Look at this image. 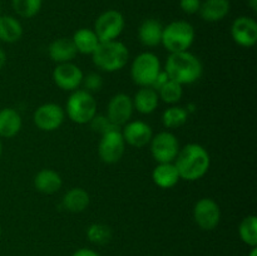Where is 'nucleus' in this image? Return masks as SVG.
I'll list each match as a JSON object with an SVG mask.
<instances>
[{"mask_svg":"<svg viewBox=\"0 0 257 256\" xmlns=\"http://www.w3.org/2000/svg\"><path fill=\"white\" fill-rule=\"evenodd\" d=\"M89 124H90V128H92L93 132L99 133L100 136L104 135V133L108 132V131L113 130V128H118V127H115V125L113 124L109 119H108L107 115L98 114V113L92 118V120L89 122Z\"/></svg>","mask_w":257,"mask_h":256,"instance_id":"obj_31","label":"nucleus"},{"mask_svg":"<svg viewBox=\"0 0 257 256\" xmlns=\"http://www.w3.org/2000/svg\"><path fill=\"white\" fill-rule=\"evenodd\" d=\"M188 112L180 105H171L162 113V124L170 130H176L185 125L188 120Z\"/></svg>","mask_w":257,"mask_h":256,"instance_id":"obj_26","label":"nucleus"},{"mask_svg":"<svg viewBox=\"0 0 257 256\" xmlns=\"http://www.w3.org/2000/svg\"><path fill=\"white\" fill-rule=\"evenodd\" d=\"M168 79H170V78H168L167 73H166L165 70H161L160 74L157 75V78L153 80V83H152V85H151V87H152L155 90H158L161 87H162L163 84H165L166 82H167Z\"/></svg>","mask_w":257,"mask_h":256,"instance_id":"obj_34","label":"nucleus"},{"mask_svg":"<svg viewBox=\"0 0 257 256\" xmlns=\"http://www.w3.org/2000/svg\"><path fill=\"white\" fill-rule=\"evenodd\" d=\"M160 100L167 103V104H176L182 99L183 95V88L180 83L175 82L172 79H168L160 89L157 90Z\"/></svg>","mask_w":257,"mask_h":256,"instance_id":"obj_28","label":"nucleus"},{"mask_svg":"<svg viewBox=\"0 0 257 256\" xmlns=\"http://www.w3.org/2000/svg\"><path fill=\"white\" fill-rule=\"evenodd\" d=\"M162 70L161 60L155 53L143 52L133 59L131 64V78L140 87H151L153 80Z\"/></svg>","mask_w":257,"mask_h":256,"instance_id":"obj_6","label":"nucleus"},{"mask_svg":"<svg viewBox=\"0 0 257 256\" xmlns=\"http://www.w3.org/2000/svg\"><path fill=\"white\" fill-rule=\"evenodd\" d=\"M90 203V196L84 188L73 187L65 192L62 198V206L64 210L72 213H80L88 208Z\"/></svg>","mask_w":257,"mask_h":256,"instance_id":"obj_22","label":"nucleus"},{"mask_svg":"<svg viewBox=\"0 0 257 256\" xmlns=\"http://www.w3.org/2000/svg\"><path fill=\"white\" fill-rule=\"evenodd\" d=\"M43 0H12V7L17 15L30 19L40 12Z\"/></svg>","mask_w":257,"mask_h":256,"instance_id":"obj_29","label":"nucleus"},{"mask_svg":"<svg viewBox=\"0 0 257 256\" xmlns=\"http://www.w3.org/2000/svg\"><path fill=\"white\" fill-rule=\"evenodd\" d=\"M120 132L125 145L135 148H145L153 137L152 127L143 120H130L120 128Z\"/></svg>","mask_w":257,"mask_h":256,"instance_id":"obj_15","label":"nucleus"},{"mask_svg":"<svg viewBox=\"0 0 257 256\" xmlns=\"http://www.w3.org/2000/svg\"><path fill=\"white\" fill-rule=\"evenodd\" d=\"M248 5H250V8L253 10V12H256V10H257V0H248Z\"/></svg>","mask_w":257,"mask_h":256,"instance_id":"obj_37","label":"nucleus"},{"mask_svg":"<svg viewBox=\"0 0 257 256\" xmlns=\"http://www.w3.org/2000/svg\"><path fill=\"white\" fill-rule=\"evenodd\" d=\"M196 32L192 24L186 20H175L163 27L161 44L170 53L186 52L195 42Z\"/></svg>","mask_w":257,"mask_h":256,"instance_id":"obj_4","label":"nucleus"},{"mask_svg":"<svg viewBox=\"0 0 257 256\" xmlns=\"http://www.w3.org/2000/svg\"><path fill=\"white\" fill-rule=\"evenodd\" d=\"M175 166L181 180L195 182L208 172L211 166L210 153L198 143H188L180 148Z\"/></svg>","mask_w":257,"mask_h":256,"instance_id":"obj_1","label":"nucleus"},{"mask_svg":"<svg viewBox=\"0 0 257 256\" xmlns=\"http://www.w3.org/2000/svg\"><path fill=\"white\" fill-rule=\"evenodd\" d=\"M93 64L98 69L107 73L122 70L130 60V50L124 43L119 40L100 42L92 54Z\"/></svg>","mask_w":257,"mask_h":256,"instance_id":"obj_3","label":"nucleus"},{"mask_svg":"<svg viewBox=\"0 0 257 256\" xmlns=\"http://www.w3.org/2000/svg\"><path fill=\"white\" fill-rule=\"evenodd\" d=\"M7 62H8L7 53H5L4 49H2V48H0V69H3V68L5 67Z\"/></svg>","mask_w":257,"mask_h":256,"instance_id":"obj_36","label":"nucleus"},{"mask_svg":"<svg viewBox=\"0 0 257 256\" xmlns=\"http://www.w3.org/2000/svg\"><path fill=\"white\" fill-rule=\"evenodd\" d=\"M124 27L125 19L122 13L110 9L102 13L95 19L93 30L100 42H110V40H117V38L124 30Z\"/></svg>","mask_w":257,"mask_h":256,"instance_id":"obj_7","label":"nucleus"},{"mask_svg":"<svg viewBox=\"0 0 257 256\" xmlns=\"http://www.w3.org/2000/svg\"><path fill=\"white\" fill-rule=\"evenodd\" d=\"M152 180L160 188H172L180 182V175L175 163H158L152 171Z\"/></svg>","mask_w":257,"mask_h":256,"instance_id":"obj_23","label":"nucleus"},{"mask_svg":"<svg viewBox=\"0 0 257 256\" xmlns=\"http://www.w3.org/2000/svg\"><path fill=\"white\" fill-rule=\"evenodd\" d=\"M23 25L12 15H0V42L13 44L22 39Z\"/></svg>","mask_w":257,"mask_h":256,"instance_id":"obj_24","label":"nucleus"},{"mask_svg":"<svg viewBox=\"0 0 257 256\" xmlns=\"http://www.w3.org/2000/svg\"><path fill=\"white\" fill-rule=\"evenodd\" d=\"M72 256H99V253H97L94 250H92V248L82 247L79 248V250L75 251Z\"/></svg>","mask_w":257,"mask_h":256,"instance_id":"obj_35","label":"nucleus"},{"mask_svg":"<svg viewBox=\"0 0 257 256\" xmlns=\"http://www.w3.org/2000/svg\"><path fill=\"white\" fill-rule=\"evenodd\" d=\"M151 155L158 163L175 162L176 157L180 151V143L177 137L172 132L162 131V132L153 135L150 142Z\"/></svg>","mask_w":257,"mask_h":256,"instance_id":"obj_9","label":"nucleus"},{"mask_svg":"<svg viewBox=\"0 0 257 256\" xmlns=\"http://www.w3.org/2000/svg\"><path fill=\"white\" fill-rule=\"evenodd\" d=\"M248 256H257V248L251 247V251H250V253H248Z\"/></svg>","mask_w":257,"mask_h":256,"instance_id":"obj_38","label":"nucleus"},{"mask_svg":"<svg viewBox=\"0 0 257 256\" xmlns=\"http://www.w3.org/2000/svg\"><path fill=\"white\" fill-rule=\"evenodd\" d=\"M33 183L38 192L44 193V195H53L62 188L63 180L62 176L57 171L50 170V168H43L34 176Z\"/></svg>","mask_w":257,"mask_h":256,"instance_id":"obj_18","label":"nucleus"},{"mask_svg":"<svg viewBox=\"0 0 257 256\" xmlns=\"http://www.w3.org/2000/svg\"><path fill=\"white\" fill-rule=\"evenodd\" d=\"M135 107L132 98L125 93H117L109 99L107 105V117L115 127L122 128L132 118Z\"/></svg>","mask_w":257,"mask_h":256,"instance_id":"obj_13","label":"nucleus"},{"mask_svg":"<svg viewBox=\"0 0 257 256\" xmlns=\"http://www.w3.org/2000/svg\"><path fill=\"white\" fill-rule=\"evenodd\" d=\"M87 237L95 245H105L112 240V230L104 223H92L87 228Z\"/></svg>","mask_w":257,"mask_h":256,"instance_id":"obj_30","label":"nucleus"},{"mask_svg":"<svg viewBox=\"0 0 257 256\" xmlns=\"http://www.w3.org/2000/svg\"><path fill=\"white\" fill-rule=\"evenodd\" d=\"M78 52L72 38H57L48 47V55L57 64L73 62Z\"/></svg>","mask_w":257,"mask_h":256,"instance_id":"obj_16","label":"nucleus"},{"mask_svg":"<svg viewBox=\"0 0 257 256\" xmlns=\"http://www.w3.org/2000/svg\"><path fill=\"white\" fill-rule=\"evenodd\" d=\"M193 220L201 230H215L221 221L220 206L210 197L200 198L193 206Z\"/></svg>","mask_w":257,"mask_h":256,"instance_id":"obj_10","label":"nucleus"},{"mask_svg":"<svg viewBox=\"0 0 257 256\" xmlns=\"http://www.w3.org/2000/svg\"><path fill=\"white\" fill-rule=\"evenodd\" d=\"M125 151V142L120 128H113L102 135L98 145V156L107 165H114L122 160Z\"/></svg>","mask_w":257,"mask_h":256,"instance_id":"obj_8","label":"nucleus"},{"mask_svg":"<svg viewBox=\"0 0 257 256\" xmlns=\"http://www.w3.org/2000/svg\"><path fill=\"white\" fill-rule=\"evenodd\" d=\"M0 13H2V4H0ZM0 15H2V14H0Z\"/></svg>","mask_w":257,"mask_h":256,"instance_id":"obj_41","label":"nucleus"},{"mask_svg":"<svg viewBox=\"0 0 257 256\" xmlns=\"http://www.w3.org/2000/svg\"><path fill=\"white\" fill-rule=\"evenodd\" d=\"M65 114L77 124H87L97 114V100L92 93L84 89L72 92L65 103Z\"/></svg>","mask_w":257,"mask_h":256,"instance_id":"obj_5","label":"nucleus"},{"mask_svg":"<svg viewBox=\"0 0 257 256\" xmlns=\"http://www.w3.org/2000/svg\"><path fill=\"white\" fill-rule=\"evenodd\" d=\"M233 42L242 48H252L257 43V23L253 18L238 17L231 25Z\"/></svg>","mask_w":257,"mask_h":256,"instance_id":"obj_14","label":"nucleus"},{"mask_svg":"<svg viewBox=\"0 0 257 256\" xmlns=\"http://www.w3.org/2000/svg\"><path fill=\"white\" fill-rule=\"evenodd\" d=\"M201 0H180V8L186 14H196L201 7Z\"/></svg>","mask_w":257,"mask_h":256,"instance_id":"obj_33","label":"nucleus"},{"mask_svg":"<svg viewBox=\"0 0 257 256\" xmlns=\"http://www.w3.org/2000/svg\"><path fill=\"white\" fill-rule=\"evenodd\" d=\"M238 235L242 242L250 247L257 246V217L255 215H248L243 218L238 226Z\"/></svg>","mask_w":257,"mask_h":256,"instance_id":"obj_27","label":"nucleus"},{"mask_svg":"<svg viewBox=\"0 0 257 256\" xmlns=\"http://www.w3.org/2000/svg\"><path fill=\"white\" fill-rule=\"evenodd\" d=\"M83 77H84L83 70L72 62L57 64L52 73L53 82L58 88L65 90V92H74V90L79 89L83 82Z\"/></svg>","mask_w":257,"mask_h":256,"instance_id":"obj_12","label":"nucleus"},{"mask_svg":"<svg viewBox=\"0 0 257 256\" xmlns=\"http://www.w3.org/2000/svg\"><path fill=\"white\" fill-rule=\"evenodd\" d=\"M73 43H74L77 52L80 54H89L92 55L97 47L99 45L100 40L98 39L97 34L93 29L88 28H80L73 34Z\"/></svg>","mask_w":257,"mask_h":256,"instance_id":"obj_25","label":"nucleus"},{"mask_svg":"<svg viewBox=\"0 0 257 256\" xmlns=\"http://www.w3.org/2000/svg\"><path fill=\"white\" fill-rule=\"evenodd\" d=\"M0 238H2V227H0Z\"/></svg>","mask_w":257,"mask_h":256,"instance_id":"obj_40","label":"nucleus"},{"mask_svg":"<svg viewBox=\"0 0 257 256\" xmlns=\"http://www.w3.org/2000/svg\"><path fill=\"white\" fill-rule=\"evenodd\" d=\"M133 107L141 114H151L157 109L160 97L152 87H141L132 98Z\"/></svg>","mask_w":257,"mask_h":256,"instance_id":"obj_19","label":"nucleus"},{"mask_svg":"<svg viewBox=\"0 0 257 256\" xmlns=\"http://www.w3.org/2000/svg\"><path fill=\"white\" fill-rule=\"evenodd\" d=\"M2 155H3V143H2V140H0V158H2Z\"/></svg>","mask_w":257,"mask_h":256,"instance_id":"obj_39","label":"nucleus"},{"mask_svg":"<svg viewBox=\"0 0 257 256\" xmlns=\"http://www.w3.org/2000/svg\"><path fill=\"white\" fill-rule=\"evenodd\" d=\"M23 119L17 109L5 107L0 109V138H13L20 132Z\"/></svg>","mask_w":257,"mask_h":256,"instance_id":"obj_20","label":"nucleus"},{"mask_svg":"<svg viewBox=\"0 0 257 256\" xmlns=\"http://www.w3.org/2000/svg\"><path fill=\"white\" fill-rule=\"evenodd\" d=\"M163 25L160 20L148 18L141 23L138 28V39L141 44L147 48L158 47L162 42Z\"/></svg>","mask_w":257,"mask_h":256,"instance_id":"obj_17","label":"nucleus"},{"mask_svg":"<svg viewBox=\"0 0 257 256\" xmlns=\"http://www.w3.org/2000/svg\"><path fill=\"white\" fill-rule=\"evenodd\" d=\"M65 110L57 103H44L35 109L33 114V122L44 132H53L60 128L64 123Z\"/></svg>","mask_w":257,"mask_h":256,"instance_id":"obj_11","label":"nucleus"},{"mask_svg":"<svg viewBox=\"0 0 257 256\" xmlns=\"http://www.w3.org/2000/svg\"><path fill=\"white\" fill-rule=\"evenodd\" d=\"M230 9L231 5L228 0H205L201 3L198 13L205 22L216 23L225 19Z\"/></svg>","mask_w":257,"mask_h":256,"instance_id":"obj_21","label":"nucleus"},{"mask_svg":"<svg viewBox=\"0 0 257 256\" xmlns=\"http://www.w3.org/2000/svg\"><path fill=\"white\" fill-rule=\"evenodd\" d=\"M165 72L170 79L180 83L181 85L192 84L202 77L203 64L200 58L188 50L170 53L166 60Z\"/></svg>","mask_w":257,"mask_h":256,"instance_id":"obj_2","label":"nucleus"},{"mask_svg":"<svg viewBox=\"0 0 257 256\" xmlns=\"http://www.w3.org/2000/svg\"><path fill=\"white\" fill-rule=\"evenodd\" d=\"M83 89L87 90L89 93H97L99 92L100 89L103 88V78L102 75L98 74V73L92 72V73H88L87 75L83 77Z\"/></svg>","mask_w":257,"mask_h":256,"instance_id":"obj_32","label":"nucleus"}]
</instances>
